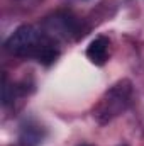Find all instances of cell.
Masks as SVG:
<instances>
[{"label":"cell","instance_id":"cell-1","mask_svg":"<svg viewBox=\"0 0 144 146\" xmlns=\"http://www.w3.org/2000/svg\"><path fill=\"white\" fill-rule=\"evenodd\" d=\"M51 41V37L42 34L34 26H20L14 31V34L5 41V49L20 58H36L44 49V46Z\"/></svg>","mask_w":144,"mask_h":146},{"label":"cell","instance_id":"cell-2","mask_svg":"<svg viewBox=\"0 0 144 146\" xmlns=\"http://www.w3.org/2000/svg\"><path fill=\"white\" fill-rule=\"evenodd\" d=\"M129 102H131V85L129 82H120L105 94V97L102 99L93 115L100 122H107L112 117L119 115L120 112L127 109Z\"/></svg>","mask_w":144,"mask_h":146},{"label":"cell","instance_id":"cell-3","mask_svg":"<svg viewBox=\"0 0 144 146\" xmlns=\"http://www.w3.org/2000/svg\"><path fill=\"white\" fill-rule=\"evenodd\" d=\"M108 39L105 36H98L95 37L90 46L87 48V58L93 63V65H104L107 61V54H108Z\"/></svg>","mask_w":144,"mask_h":146},{"label":"cell","instance_id":"cell-4","mask_svg":"<svg viewBox=\"0 0 144 146\" xmlns=\"http://www.w3.org/2000/svg\"><path fill=\"white\" fill-rule=\"evenodd\" d=\"M44 129L34 124V122H27L22 126L20 134H19V145L20 146H39L44 139Z\"/></svg>","mask_w":144,"mask_h":146},{"label":"cell","instance_id":"cell-5","mask_svg":"<svg viewBox=\"0 0 144 146\" xmlns=\"http://www.w3.org/2000/svg\"><path fill=\"white\" fill-rule=\"evenodd\" d=\"M14 97H15V94H14V87L9 85V82H7V75L3 73V83H2V104L7 107L10 102H14Z\"/></svg>","mask_w":144,"mask_h":146}]
</instances>
